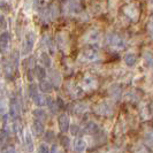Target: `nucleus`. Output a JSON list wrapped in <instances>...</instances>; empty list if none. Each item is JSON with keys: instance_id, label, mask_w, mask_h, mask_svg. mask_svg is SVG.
<instances>
[{"instance_id": "nucleus-1", "label": "nucleus", "mask_w": 153, "mask_h": 153, "mask_svg": "<svg viewBox=\"0 0 153 153\" xmlns=\"http://www.w3.org/2000/svg\"><path fill=\"white\" fill-rule=\"evenodd\" d=\"M35 43H36V33L33 31H28L25 33V37L23 40L22 45V53L24 55H28L35 47Z\"/></svg>"}, {"instance_id": "nucleus-2", "label": "nucleus", "mask_w": 153, "mask_h": 153, "mask_svg": "<svg viewBox=\"0 0 153 153\" xmlns=\"http://www.w3.org/2000/svg\"><path fill=\"white\" fill-rule=\"evenodd\" d=\"M107 44L112 48L117 50V51H121L126 47V43L123 38L119 33H115V32H111L107 35Z\"/></svg>"}, {"instance_id": "nucleus-3", "label": "nucleus", "mask_w": 153, "mask_h": 153, "mask_svg": "<svg viewBox=\"0 0 153 153\" xmlns=\"http://www.w3.org/2000/svg\"><path fill=\"white\" fill-rule=\"evenodd\" d=\"M94 112L100 116H112L114 113V108L112 106L111 102L108 101H101L100 104H98L96 107H94Z\"/></svg>"}, {"instance_id": "nucleus-4", "label": "nucleus", "mask_w": 153, "mask_h": 153, "mask_svg": "<svg viewBox=\"0 0 153 153\" xmlns=\"http://www.w3.org/2000/svg\"><path fill=\"white\" fill-rule=\"evenodd\" d=\"M123 13L124 15L127 16L129 20H131L132 22H136L139 19V9L136 5L134 4H129V5H126L123 7Z\"/></svg>"}, {"instance_id": "nucleus-5", "label": "nucleus", "mask_w": 153, "mask_h": 153, "mask_svg": "<svg viewBox=\"0 0 153 153\" xmlns=\"http://www.w3.org/2000/svg\"><path fill=\"white\" fill-rule=\"evenodd\" d=\"M81 58L86 62H96L99 60L100 55L99 52L96 48L89 47V48H85L84 51L81 53Z\"/></svg>"}, {"instance_id": "nucleus-6", "label": "nucleus", "mask_w": 153, "mask_h": 153, "mask_svg": "<svg viewBox=\"0 0 153 153\" xmlns=\"http://www.w3.org/2000/svg\"><path fill=\"white\" fill-rule=\"evenodd\" d=\"M10 46V33L8 31H4L0 35V54L5 55Z\"/></svg>"}, {"instance_id": "nucleus-7", "label": "nucleus", "mask_w": 153, "mask_h": 153, "mask_svg": "<svg viewBox=\"0 0 153 153\" xmlns=\"http://www.w3.org/2000/svg\"><path fill=\"white\" fill-rule=\"evenodd\" d=\"M9 116L12 119H17L20 116V104L15 96H12L9 100Z\"/></svg>"}, {"instance_id": "nucleus-8", "label": "nucleus", "mask_w": 153, "mask_h": 153, "mask_svg": "<svg viewBox=\"0 0 153 153\" xmlns=\"http://www.w3.org/2000/svg\"><path fill=\"white\" fill-rule=\"evenodd\" d=\"M83 40L88 44H96L100 40V31L97 29L89 30L83 37Z\"/></svg>"}, {"instance_id": "nucleus-9", "label": "nucleus", "mask_w": 153, "mask_h": 153, "mask_svg": "<svg viewBox=\"0 0 153 153\" xmlns=\"http://www.w3.org/2000/svg\"><path fill=\"white\" fill-rule=\"evenodd\" d=\"M82 86L84 90H94L98 86V81L92 75H86L82 81Z\"/></svg>"}, {"instance_id": "nucleus-10", "label": "nucleus", "mask_w": 153, "mask_h": 153, "mask_svg": "<svg viewBox=\"0 0 153 153\" xmlns=\"http://www.w3.org/2000/svg\"><path fill=\"white\" fill-rule=\"evenodd\" d=\"M58 124H59V129L61 130V132H67L70 128V120L69 116L67 114H61L58 117Z\"/></svg>"}, {"instance_id": "nucleus-11", "label": "nucleus", "mask_w": 153, "mask_h": 153, "mask_svg": "<svg viewBox=\"0 0 153 153\" xmlns=\"http://www.w3.org/2000/svg\"><path fill=\"white\" fill-rule=\"evenodd\" d=\"M66 9H67V12L69 14H73V15H77V14H79L82 12L81 5L75 0H70L67 4V6H66Z\"/></svg>"}, {"instance_id": "nucleus-12", "label": "nucleus", "mask_w": 153, "mask_h": 153, "mask_svg": "<svg viewBox=\"0 0 153 153\" xmlns=\"http://www.w3.org/2000/svg\"><path fill=\"white\" fill-rule=\"evenodd\" d=\"M44 130H45V128H44L43 121H40V120H35V121L32 122V132H33L37 137H40V136L44 134Z\"/></svg>"}, {"instance_id": "nucleus-13", "label": "nucleus", "mask_w": 153, "mask_h": 153, "mask_svg": "<svg viewBox=\"0 0 153 153\" xmlns=\"http://www.w3.org/2000/svg\"><path fill=\"white\" fill-rule=\"evenodd\" d=\"M23 140H24V147L28 152H32L33 151V140H32V137H31L30 132L29 131H24L23 134Z\"/></svg>"}, {"instance_id": "nucleus-14", "label": "nucleus", "mask_w": 153, "mask_h": 153, "mask_svg": "<svg viewBox=\"0 0 153 153\" xmlns=\"http://www.w3.org/2000/svg\"><path fill=\"white\" fill-rule=\"evenodd\" d=\"M123 61L128 67H134L136 65V62H137V55L135 53H132V52L126 53L124 58H123Z\"/></svg>"}, {"instance_id": "nucleus-15", "label": "nucleus", "mask_w": 153, "mask_h": 153, "mask_svg": "<svg viewBox=\"0 0 153 153\" xmlns=\"http://www.w3.org/2000/svg\"><path fill=\"white\" fill-rule=\"evenodd\" d=\"M38 88H39V90L42 92H44V93H51L52 90H53L52 83H51L50 81H46V79H43V81L39 82Z\"/></svg>"}, {"instance_id": "nucleus-16", "label": "nucleus", "mask_w": 153, "mask_h": 153, "mask_svg": "<svg viewBox=\"0 0 153 153\" xmlns=\"http://www.w3.org/2000/svg\"><path fill=\"white\" fill-rule=\"evenodd\" d=\"M88 109V105L85 104V102H76V104H74V106L71 107V112L74 113V114H82V113H84L85 111Z\"/></svg>"}, {"instance_id": "nucleus-17", "label": "nucleus", "mask_w": 153, "mask_h": 153, "mask_svg": "<svg viewBox=\"0 0 153 153\" xmlns=\"http://www.w3.org/2000/svg\"><path fill=\"white\" fill-rule=\"evenodd\" d=\"M74 149L78 153H83L86 149V143L83 138H76L74 142Z\"/></svg>"}, {"instance_id": "nucleus-18", "label": "nucleus", "mask_w": 153, "mask_h": 153, "mask_svg": "<svg viewBox=\"0 0 153 153\" xmlns=\"http://www.w3.org/2000/svg\"><path fill=\"white\" fill-rule=\"evenodd\" d=\"M84 132L88 135H97L99 132V127L94 122H89L85 126Z\"/></svg>"}, {"instance_id": "nucleus-19", "label": "nucleus", "mask_w": 153, "mask_h": 153, "mask_svg": "<svg viewBox=\"0 0 153 153\" xmlns=\"http://www.w3.org/2000/svg\"><path fill=\"white\" fill-rule=\"evenodd\" d=\"M5 73H6V77L9 78V79H13L14 78V75H15V71H16V68L10 63V61H8L6 65H5Z\"/></svg>"}, {"instance_id": "nucleus-20", "label": "nucleus", "mask_w": 153, "mask_h": 153, "mask_svg": "<svg viewBox=\"0 0 153 153\" xmlns=\"http://www.w3.org/2000/svg\"><path fill=\"white\" fill-rule=\"evenodd\" d=\"M39 61L43 65V67H45V68L51 67V63H52L50 55H48V53H46V52H42V53L39 54Z\"/></svg>"}, {"instance_id": "nucleus-21", "label": "nucleus", "mask_w": 153, "mask_h": 153, "mask_svg": "<svg viewBox=\"0 0 153 153\" xmlns=\"http://www.w3.org/2000/svg\"><path fill=\"white\" fill-rule=\"evenodd\" d=\"M32 99L35 101V104H36L37 106H39V107H43V106L47 105V101H48V98H47V97H45L44 94H39V93H37Z\"/></svg>"}, {"instance_id": "nucleus-22", "label": "nucleus", "mask_w": 153, "mask_h": 153, "mask_svg": "<svg viewBox=\"0 0 153 153\" xmlns=\"http://www.w3.org/2000/svg\"><path fill=\"white\" fill-rule=\"evenodd\" d=\"M33 71H35V76L37 77L39 81H43V79H45V77H46L45 67H42V66H36Z\"/></svg>"}, {"instance_id": "nucleus-23", "label": "nucleus", "mask_w": 153, "mask_h": 153, "mask_svg": "<svg viewBox=\"0 0 153 153\" xmlns=\"http://www.w3.org/2000/svg\"><path fill=\"white\" fill-rule=\"evenodd\" d=\"M32 114L35 116V119L36 120H40V121H43V120H46L47 119V114H46V112L44 109H42V108H37V109H35L33 112H32Z\"/></svg>"}, {"instance_id": "nucleus-24", "label": "nucleus", "mask_w": 153, "mask_h": 153, "mask_svg": "<svg viewBox=\"0 0 153 153\" xmlns=\"http://www.w3.org/2000/svg\"><path fill=\"white\" fill-rule=\"evenodd\" d=\"M109 92H111V96L113 97V99H120V97H121V89L119 88V85H113L109 89Z\"/></svg>"}, {"instance_id": "nucleus-25", "label": "nucleus", "mask_w": 153, "mask_h": 153, "mask_svg": "<svg viewBox=\"0 0 153 153\" xmlns=\"http://www.w3.org/2000/svg\"><path fill=\"white\" fill-rule=\"evenodd\" d=\"M50 77H51V79H52V82L54 83V85L60 84V82H61V76H60V74H59L55 69L51 70V73H50Z\"/></svg>"}, {"instance_id": "nucleus-26", "label": "nucleus", "mask_w": 153, "mask_h": 153, "mask_svg": "<svg viewBox=\"0 0 153 153\" xmlns=\"http://www.w3.org/2000/svg\"><path fill=\"white\" fill-rule=\"evenodd\" d=\"M47 106L50 108V111L52 112V113H56L58 112V109H59V105H58V101L56 100H54L53 98H48V101H47Z\"/></svg>"}, {"instance_id": "nucleus-27", "label": "nucleus", "mask_w": 153, "mask_h": 153, "mask_svg": "<svg viewBox=\"0 0 153 153\" xmlns=\"http://www.w3.org/2000/svg\"><path fill=\"white\" fill-rule=\"evenodd\" d=\"M0 10L4 13H10L12 12V6L8 1L5 0H0Z\"/></svg>"}, {"instance_id": "nucleus-28", "label": "nucleus", "mask_w": 153, "mask_h": 153, "mask_svg": "<svg viewBox=\"0 0 153 153\" xmlns=\"http://www.w3.org/2000/svg\"><path fill=\"white\" fill-rule=\"evenodd\" d=\"M19 59H20V54H19L17 51H14L13 53L10 54V60L9 61L16 69H17V66H19Z\"/></svg>"}, {"instance_id": "nucleus-29", "label": "nucleus", "mask_w": 153, "mask_h": 153, "mask_svg": "<svg viewBox=\"0 0 153 153\" xmlns=\"http://www.w3.org/2000/svg\"><path fill=\"white\" fill-rule=\"evenodd\" d=\"M144 59H145L146 65L149 67L153 68V54L151 53V51H145L144 52Z\"/></svg>"}, {"instance_id": "nucleus-30", "label": "nucleus", "mask_w": 153, "mask_h": 153, "mask_svg": "<svg viewBox=\"0 0 153 153\" xmlns=\"http://www.w3.org/2000/svg\"><path fill=\"white\" fill-rule=\"evenodd\" d=\"M134 152L135 153H149V150L146 145L144 144H136L134 147Z\"/></svg>"}, {"instance_id": "nucleus-31", "label": "nucleus", "mask_w": 153, "mask_h": 153, "mask_svg": "<svg viewBox=\"0 0 153 153\" xmlns=\"http://www.w3.org/2000/svg\"><path fill=\"white\" fill-rule=\"evenodd\" d=\"M54 138H55V134L52 130H47L45 132V142L46 143H53Z\"/></svg>"}, {"instance_id": "nucleus-32", "label": "nucleus", "mask_w": 153, "mask_h": 153, "mask_svg": "<svg viewBox=\"0 0 153 153\" xmlns=\"http://www.w3.org/2000/svg\"><path fill=\"white\" fill-rule=\"evenodd\" d=\"M60 143L63 147H69V144H70V139H69L66 135H61L60 136Z\"/></svg>"}, {"instance_id": "nucleus-33", "label": "nucleus", "mask_w": 153, "mask_h": 153, "mask_svg": "<svg viewBox=\"0 0 153 153\" xmlns=\"http://www.w3.org/2000/svg\"><path fill=\"white\" fill-rule=\"evenodd\" d=\"M145 142L149 146L153 147V131H150L145 135Z\"/></svg>"}, {"instance_id": "nucleus-34", "label": "nucleus", "mask_w": 153, "mask_h": 153, "mask_svg": "<svg viewBox=\"0 0 153 153\" xmlns=\"http://www.w3.org/2000/svg\"><path fill=\"white\" fill-rule=\"evenodd\" d=\"M28 91H29V96H30L31 98H33V97L37 94V86H36V84H30V85H29Z\"/></svg>"}, {"instance_id": "nucleus-35", "label": "nucleus", "mask_w": 153, "mask_h": 153, "mask_svg": "<svg viewBox=\"0 0 153 153\" xmlns=\"http://www.w3.org/2000/svg\"><path fill=\"white\" fill-rule=\"evenodd\" d=\"M1 153H16L15 149L10 145H6L1 149Z\"/></svg>"}, {"instance_id": "nucleus-36", "label": "nucleus", "mask_w": 153, "mask_h": 153, "mask_svg": "<svg viewBox=\"0 0 153 153\" xmlns=\"http://www.w3.org/2000/svg\"><path fill=\"white\" fill-rule=\"evenodd\" d=\"M38 153H51V150L46 144H40L38 147Z\"/></svg>"}, {"instance_id": "nucleus-37", "label": "nucleus", "mask_w": 153, "mask_h": 153, "mask_svg": "<svg viewBox=\"0 0 153 153\" xmlns=\"http://www.w3.org/2000/svg\"><path fill=\"white\" fill-rule=\"evenodd\" d=\"M147 32H149L150 37L153 38V19H151L147 23Z\"/></svg>"}, {"instance_id": "nucleus-38", "label": "nucleus", "mask_w": 153, "mask_h": 153, "mask_svg": "<svg viewBox=\"0 0 153 153\" xmlns=\"http://www.w3.org/2000/svg\"><path fill=\"white\" fill-rule=\"evenodd\" d=\"M69 129H70V132H71L73 135H77L78 131H79V128H78L77 124H73V126L70 124V128H69Z\"/></svg>"}, {"instance_id": "nucleus-39", "label": "nucleus", "mask_w": 153, "mask_h": 153, "mask_svg": "<svg viewBox=\"0 0 153 153\" xmlns=\"http://www.w3.org/2000/svg\"><path fill=\"white\" fill-rule=\"evenodd\" d=\"M51 153H63V151L60 149V146L53 145L52 146V149H51Z\"/></svg>"}, {"instance_id": "nucleus-40", "label": "nucleus", "mask_w": 153, "mask_h": 153, "mask_svg": "<svg viewBox=\"0 0 153 153\" xmlns=\"http://www.w3.org/2000/svg\"><path fill=\"white\" fill-rule=\"evenodd\" d=\"M151 2H152V4H153V0H151Z\"/></svg>"}, {"instance_id": "nucleus-41", "label": "nucleus", "mask_w": 153, "mask_h": 153, "mask_svg": "<svg viewBox=\"0 0 153 153\" xmlns=\"http://www.w3.org/2000/svg\"><path fill=\"white\" fill-rule=\"evenodd\" d=\"M152 109H153V107H152Z\"/></svg>"}]
</instances>
